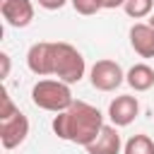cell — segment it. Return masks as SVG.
Instances as JSON below:
<instances>
[{"label":"cell","mask_w":154,"mask_h":154,"mask_svg":"<svg viewBox=\"0 0 154 154\" xmlns=\"http://www.w3.org/2000/svg\"><path fill=\"white\" fill-rule=\"evenodd\" d=\"M103 116L96 106L87 103V101H72V106L63 113H55L53 118V132L65 140V142H72V144H91L101 128H103Z\"/></svg>","instance_id":"cell-1"},{"label":"cell","mask_w":154,"mask_h":154,"mask_svg":"<svg viewBox=\"0 0 154 154\" xmlns=\"http://www.w3.org/2000/svg\"><path fill=\"white\" fill-rule=\"evenodd\" d=\"M31 101L34 106L51 111V113H63L72 106V91L70 84L60 82V79H38L31 89Z\"/></svg>","instance_id":"cell-2"},{"label":"cell","mask_w":154,"mask_h":154,"mask_svg":"<svg viewBox=\"0 0 154 154\" xmlns=\"http://www.w3.org/2000/svg\"><path fill=\"white\" fill-rule=\"evenodd\" d=\"M87 63L82 53L65 41H55V60H53V77H58L65 84H77L84 77Z\"/></svg>","instance_id":"cell-3"},{"label":"cell","mask_w":154,"mask_h":154,"mask_svg":"<svg viewBox=\"0 0 154 154\" xmlns=\"http://www.w3.org/2000/svg\"><path fill=\"white\" fill-rule=\"evenodd\" d=\"M89 79H91L94 89H99V91H113V89H118L125 82V75H123V67L116 60L103 58V60H96L91 65Z\"/></svg>","instance_id":"cell-4"},{"label":"cell","mask_w":154,"mask_h":154,"mask_svg":"<svg viewBox=\"0 0 154 154\" xmlns=\"http://www.w3.org/2000/svg\"><path fill=\"white\" fill-rule=\"evenodd\" d=\"M29 135V118L17 111L10 118H0V142L5 149H14L19 147Z\"/></svg>","instance_id":"cell-5"},{"label":"cell","mask_w":154,"mask_h":154,"mask_svg":"<svg viewBox=\"0 0 154 154\" xmlns=\"http://www.w3.org/2000/svg\"><path fill=\"white\" fill-rule=\"evenodd\" d=\"M53 60H55V43L53 41H38L26 53V67L38 77L53 75Z\"/></svg>","instance_id":"cell-6"},{"label":"cell","mask_w":154,"mask_h":154,"mask_svg":"<svg viewBox=\"0 0 154 154\" xmlns=\"http://www.w3.org/2000/svg\"><path fill=\"white\" fill-rule=\"evenodd\" d=\"M140 116V101L137 96H130V94H120L111 101L108 106V118L116 128H125L130 125L135 118Z\"/></svg>","instance_id":"cell-7"},{"label":"cell","mask_w":154,"mask_h":154,"mask_svg":"<svg viewBox=\"0 0 154 154\" xmlns=\"http://www.w3.org/2000/svg\"><path fill=\"white\" fill-rule=\"evenodd\" d=\"M0 14L10 26L24 29L34 19V2L31 0H0Z\"/></svg>","instance_id":"cell-8"},{"label":"cell","mask_w":154,"mask_h":154,"mask_svg":"<svg viewBox=\"0 0 154 154\" xmlns=\"http://www.w3.org/2000/svg\"><path fill=\"white\" fill-rule=\"evenodd\" d=\"M130 46L140 58H154V29L149 22H137L130 26Z\"/></svg>","instance_id":"cell-9"},{"label":"cell","mask_w":154,"mask_h":154,"mask_svg":"<svg viewBox=\"0 0 154 154\" xmlns=\"http://www.w3.org/2000/svg\"><path fill=\"white\" fill-rule=\"evenodd\" d=\"M87 154H120L123 149V142H120V135L116 130V125H103L99 137L84 147Z\"/></svg>","instance_id":"cell-10"},{"label":"cell","mask_w":154,"mask_h":154,"mask_svg":"<svg viewBox=\"0 0 154 154\" xmlns=\"http://www.w3.org/2000/svg\"><path fill=\"white\" fill-rule=\"evenodd\" d=\"M125 82H128L135 91H147V89L154 87V70H152L149 65H144V63H137V65H132V67L128 70Z\"/></svg>","instance_id":"cell-11"},{"label":"cell","mask_w":154,"mask_h":154,"mask_svg":"<svg viewBox=\"0 0 154 154\" xmlns=\"http://www.w3.org/2000/svg\"><path fill=\"white\" fill-rule=\"evenodd\" d=\"M123 154H154V142L149 135H132L125 142Z\"/></svg>","instance_id":"cell-12"},{"label":"cell","mask_w":154,"mask_h":154,"mask_svg":"<svg viewBox=\"0 0 154 154\" xmlns=\"http://www.w3.org/2000/svg\"><path fill=\"white\" fill-rule=\"evenodd\" d=\"M125 14L132 17V19H142V17H149L152 10H154V0H125L123 5Z\"/></svg>","instance_id":"cell-13"},{"label":"cell","mask_w":154,"mask_h":154,"mask_svg":"<svg viewBox=\"0 0 154 154\" xmlns=\"http://www.w3.org/2000/svg\"><path fill=\"white\" fill-rule=\"evenodd\" d=\"M70 2H72L75 12H79V14H84V17H89V14H96L99 10H103L101 0H70Z\"/></svg>","instance_id":"cell-14"},{"label":"cell","mask_w":154,"mask_h":154,"mask_svg":"<svg viewBox=\"0 0 154 154\" xmlns=\"http://www.w3.org/2000/svg\"><path fill=\"white\" fill-rule=\"evenodd\" d=\"M19 108L12 103V96L7 94V91H2V111H0V118H10V116H14Z\"/></svg>","instance_id":"cell-15"},{"label":"cell","mask_w":154,"mask_h":154,"mask_svg":"<svg viewBox=\"0 0 154 154\" xmlns=\"http://www.w3.org/2000/svg\"><path fill=\"white\" fill-rule=\"evenodd\" d=\"M36 2H38L43 10H60L67 0H36Z\"/></svg>","instance_id":"cell-16"},{"label":"cell","mask_w":154,"mask_h":154,"mask_svg":"<svg viewBox=\"0 0 154 154\" xmlns=\"http://www.w3.org/2000/svg\"><path fill=\"white\" fill-rule=\"evenodd\" d=\"M101 5H103V10H116V7H123L125 0H101Z\"/></svg>","instance_id":"cell-17"},{"label":"cell","mask_w":154,"mask_h":154,"mask_svg":"<svg viewBox=\"0 0 154 154\" xmlns=\"http://www.w3.org/2000/svg\"><path fill=\"white\" fill-rule=\"evenodd\" d=\"M0 60H2V77L10 75V55L7 53H0Z\"/></svg>","instance_id":"cell-18"},{"label":"cell","mask_w":154,"mask_h":154,"mask_svg":"<svg viewBox=\"0 0 154 154\" xmlns=\"http://www.w3.org/2000/svg\"><path fill=\"white\" fill-rule=\"evenodd\" d=\"M149 26H152V29H154V12H152V14H149Z\"/></svg>","instance_id":"cell-19"}]
</instances>
